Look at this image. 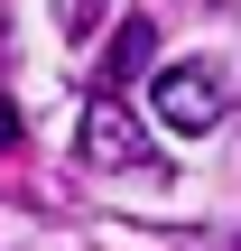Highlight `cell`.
Instances as JSON below:
<instances>
[{"label":"cell","mask_w":241,"mask_h":251,"mask_svg":"<svg viewBox=\"0 0 241 251\" xmlns=\"http://www.w3.org/2000/svg\"><path fill=\"white\" fill-rule=\"evenodd\" d=\"M74 158L84 168H102V177H167V158H158V140L130 121V102H93L84 93V121H74Z\"/></svg>","instance_id":"1"},{"label":"cell","mask_w":241,"mask_h":251,"mask_svg":"<svg viewBox=\"0 0 241 251\" xmlns=\"http://www.w3.org/2000/svg\"><path fill=\"white\" fill-rule=\"evenodd\" d=\"M149 102H158V121L167 130H214L223 121V75L195 56V65H167L158 84H149Z\"/></svg>","instance_id":"2"},{"label":"cell","mask_w":241,"mask_h":251,"mask_svg":"<svg viewBox=\"0 0 241 251\" xmlns=\"http://www.w3.org/2000/svg\"><path fill=\"white\" fill-rule=\"evenodd\" d=\"M149 56H158V19H121L111 47H102V65H93V102H121V93L149 75Z\"/></svg>","instance_id":"3"},{"label":"cell","mask_w":241,"mask_h":251,"mask_svg":"<svg viewBox=\"0 0 241 251\" xmlns=\"http://www.w3.org/2000/svg\"><path fill=\"white\" fill-rule=\"evenodd\" d=\"M102 9H111V0H56V28L84 47V37H102Z\"/></svg>","instance_id":"4"},{"label":"cell","mask_w":241,"mask_h":251,"mask_svg":"<svg viewBox=\"0 0 241 251\" xmlns=\"http://www.w3.org/2000/svg\"><path fill=\"white\" fill-rule=\"evenodd\" d=\"M0 149H19V102L0 93Z\"/></svg>","instance_id":"5"},{"label":"cell","mask_w":241,"mask_h":251,"mask_svg":"<svg viewBox=\"0 0 241 251\" xmlns=\"http://www.w3.org/2000/svg\"><path fill=\"white\" fill-rule=\"evenodd\" d=\"M0 56H9V9H0Z\"/></svg>","instance_id":"6"},{"label":"cell","mask_w":241,"mask_h":251,"mask_svg":"<svg viewBox=\"0 0 241 251\" xmlns=\"http://www.w3.org/2000/svg\"><path fill=\"white\" fill-rule=\"evenodd\" d=\"M204 9H232V0H204Z\"/></svg>","instance_id":"7"}]
</instances>
